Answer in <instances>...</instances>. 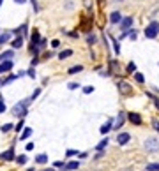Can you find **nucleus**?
<instances>
[{
	"mask_svg": "<svg viewBox=\"0 0 159 171\" xmlns=\"http://www.w3.org/2000/svg\"><path fill=\"white\" fill-rule=\"evenodd\" d=\"M46 171H53V170H46Z\"/></svg>",
	"mask_w": 159,
	"mask_h": 171,
	"instance_id": "obj_45",
	"label": "nucleus"
},
{
	"mask_svg": "<svg viewBox=\"0 0 159 171\" xmlns=\"http://www.w3.org/2000/svg\"><path fill=\"white\" fill-rule=\"evenodd\" d=\"M152 125H154V129L159 133V120H156V118H154V120H152Z\"/></svg>",
	"mask_w": 159,
	"mask_h": 171,
	"instance_id": "obj_32",
	"label": "nucleus"
},
{
	"mask_svg": "<svg viewBox=\"0 0 159 171\" xmlns=\"http://www.w3.org/2000/svg\"><path fill=\"white\" fill-rule=\"evenodd\" d=\"M30 101H32V99H27V101H23V102H18V104L11 110V115H14V116H25V115H27V106L30 104Z\"/></svg>",
	"mask_w": 159,
	"mask_h": 171,
	"instance_id": "obj_1",
	"label": "nucleus"
},
{
	"mask_svg": "<svg viewBox=\"0 0 159 171\" xmlns=\"http://www.w3.org/2000/svg\"><path fill=\"white\" fill-rule=\"evenodd\" d=\"M134 78H136V81H138V83H143V81H145L143 74H140V73H136V74H134Z\"/></svg>",
	"mask_w": 159,
	"mask_h": 171,
	"instance_id": "obj_29",
	"label": "nucleus"
},
{
	"mask_svg": "<svg viewBox=\"0 0 159 171\" xmlns=\"http://www.w3.org/2000/svg\"><path fill=\"white\" fill-rule=\"evenodd\" d=\"M78 87H80L78 83H69V90H76Z\"/></svg>",
	"mask_w": 159,
	"mask_h": 171,
	"instance_id": "obj_34",
	"label": "nucleus"
},
{
	"mask_svg": "<svg viewBox=\"0 0 159 171\" xmlns=\"http://www.w3.org/2000/svg\"><path fill=\"white\" fill-rule=\"evenodd\" d=\"M131 25H133V18H131V16L120 19V28H122L124 32H126V30H129V28H131Z\"/></svg>",
	"mask_w": 159,
	"mask_h": 171,
	"instance_id": "obj_5",
	"label": "nucleus"
},
{
	"mask_svg": "<svg viewBox=\"0 0 159 171\" xmlns=\"http://www.w3.org/2000/svg\"><path fill=\"white\" fill-rule=\"evenodd\" d=\"M39 94H41V90H36V92H34V95H32V99H36Z\"/></svg>",
	"mask_w": 159,
	"mask_h": 171,
	"instance_id": "obj_41",
	"label": "nucleus"
},
{
	"mask_svg": "<svg viewBox=\"0 0 159 171\" xmlns=\"http://www.w3.org/2000/svg\"><path fill=\"white\" fill-rule=\"evenodd\" d=\"M127 116H129V120H131L133 124H136V125L141 124V116H140V113H127Z\"/></svg>",
	"mask_w": 159,
	"mask_h": 171,
	"instance_id": "obj_9",
	"label": "nucleus"
},
{
	"mask_svg": "<svg viewBox=\"0 0 159 171\" xmlns=\"http://www.w3.org/2000/svg\"><path fill=\"white\" fill-rule=\"evenodd\" d=\"M5 111V104H4V101L0 99V113H4Z\"/></svg>",
	"mask_w": 159,
	"mask_h": 171,
	"instance_id": "obj_36",
	"label": "nucleus"
},
{
	"mask_svg": "<svg viewBox=\"0 0 159 171\" xmlns=\"http://www.w3.org/2000/svg\"><path fill=\"white\" fill-rule=\"evenodd\" d=\"M145 148L149 152H158L159 150V139L158 138H147L145 139Z\"/></svg>",
	"mask_w": 159,
	"mask_h": 171,
	"instance_id": "obj_3",
	"label": "nucleus"
},
{
	"mask_svg": "<svg viewBox=\"0 0 159 171\" xmlns=\"http://www.w3.org/2000/svg\"><path fill=\"white\" fill-rule=\"evenodd\" d=\"M108 141H110V139H108V138H106V139H103V141H101L99 145H97V147H96V150H97V152H101V150H103V148H104V147H106V145H108Z\"/></svg>",
	"mask_w": 159,
	"mask_h": 171,
	"instance_id": "obj_20",
	"label": "nucleus"
},
{
	"mask_svg": "<svg viewBox=\"0 0 159 171\" xmlns=\"http://www.w3.org/2000/svg\"><path fill=\"white\" fill-rule=\"evenodd\" d=\"M110 67H111V71H113V73H117V71H119V64H117L115 60H111V62H110Z\"/></svg>",
	"mask_w": 159,
	"mask_h": 171,
	"instance_id": "obj_24",
	"label": "nucleus"
},
{
	"mask_svg": "<svg viewBox=\"0 0 159 171\" xmlns=\"http://www.w3.org/2000/svg\"><path fill=\"white\" fill-rule=\"evenodd\" d=\"M134 71H136V65H134L133 62H129V64H127V73H134Z\"/></svg>",
	"mask_w": 159,
	"mask_h": 171,
	"instance_id": "obj_27",
	"label": "nucleus"
},
{
	"mask_svg": "<svg viewBox=\"0 0 159 171\" xmlns=\"http://www.w3.org/2000/svg\"><path fill=\"white\" fill-rule=\"evenodd\" d=\"M124 120H126V113L120 111V113L117 115V120H115V124H113L111 129H119V127H122V125H124Z\"/></svg>",
	"mask_w": 159,
	"mask_h": 171,
	"instance_id": "obj_6",
	"label": "nucleus"
},
{
	"mask_svg": "<svg viewBox=\"0 0 159 171\" xmlns=\"http://www.w3.org/2000/svg\"><path fill=\"white\" fill-rule=\"evenodd\" d=\"M129 37L133 39V41H134V39L138 37V34H136V30H131V32H129Z\"/></svg>",
	"mask_w": 159,
	"mask_h": 171,
	"instance_id": "obj_33",
	"label": "nucleus"
},
{
	"mask_svg": "<svg viewBox=\"0 0 159 171\" xmlns=\"http://www.w3.org/2000/svg\"><path fill=\"white\" fill-rule=\"evenodd\" d=\"M16 161H18V164H25V162H27V157H25V155H20V157H16Z\"/></svg>",
	"mask_w": 159,
	"mask_h": 171,
	"instance_id": "obj_30",
	"label": "nucleus"
},
{
	"mask_svg": "<svg viewBox=\"0 0 159 171\" xmlns=\"http://www.w3.org/2000/svg\"><path fill=\"white\" fill-rule=\"evenodd\" d=\"M39 41H41V36H39V32L36 30V32L32 34V44H34V46H37V44H39Z\"/></svg>",
	"mask_w": 159,
	"mask_h": 171,
	"instance_id": "obj_16",
	"label": "nucleus"
},
{
	"mask_svg": "<svg viewBox=\"0 0 159 171\" xmlns=\"http://www.w3.org/2000/svg\"><path fill=\"white\" fill-rule=\"evenodd\" d=\"M64 170L76 171V170H78V162H67V164H64Z\"/></svg>",
	"mask_w": 159,
	"mask_h": 171,
	"instance_id": "obj_14",
	"label": "nucleus"
},
{
	"mask_svg": "<svg viewBox=\"0 0 159 171\" xmlns=\"http://www.w3.org/2000/svg\"><path fill=\"white\" fill-rule=\"evenodd\" d=\"M13 69V60H4L0 64V73H9Z\"/></svg>",
	"mask_w": 159,
	"mask_h": 171,
	"instance_id": "obj_7",
	"label": "nucleus"
},
{
	"mask_svg": "<svg viewBox=\"0 0 159 171\" xmlns=\"http://www.w3.org/2000/svg\"><path fill=\"white\" fill-rule=\"evenodd\" d=\"M2 159H4V161H13V159H14V150L9 148L7 152H4L2 153Z\"/></svg>",
	"mask_w": 159,
	"mask_h": 171,
	"instance_id": "obj_10",
	"label": "nucleus"
},
{
	"mask_svg": "<svg viewBox=\"0 0 159 171\" xmlns=\"http://www.w3.org/2000/svg\"><path fill=\"white\" fill-rule=\"evenodd\" d=\"M71 55H73V51H71V50H65V51H62V53L59 55V58L60 60H64V58H69Z\"/></svg>",
	"mask_w": 159,
	"mask_h": 171,
	"instance_id": "obj_18",
	"label": "nucleus"
},
{
	"mask_svg": "<svg viewBox=\"0 0 159 171\" xmlns=\"http://www.w3.org/2000/svg\"><path fill=\"white\" fill-rule=\"evenodd\" d=\"M53 166H55V168H64V162H62V161H57Z\"/></svg>",
	"mask_w": 159,
	"mask_h": 171,
	"instance_id": "obj_37",
	"label": "nucleus"
},
{
	"mask_svg": "<svg viewBox=\"0 0 159 171\" xmlns=\"http://www.w3.org/2000/svg\"><path fill=\"white\" fill-rule=\"evenodd\" d=\"M2 2H4V0H0V5H2Z\"/></svg>",
	"mask_w": 159,
	"mask_h": 171,
	"instance_id": "obj_44",
	"label": "nucleus"
},
{
	"mask_svg": "<svg viewBox=\"0 0 159 171\" xmlns=\"http://www.w3.org/2000/svg\"><path fill=\"white\" fill-rule=\"evenodd\" d=\"M147 171H159V164H149Z\"/></svg>",
	"mask_w": 159,
	"mask_h": 171,
	"instance_id": "obj_25",
	"label": "nucleus"
},
{
	"mask_svg": "<svg viewBox=\"0 0 159 171\" xmlns=\"http://www.w3.org/2000/svg\"><path fill=\"white\" fill-rule=\"evenodd\" d=\"M129 139H131L129 133H119V136H117V143H119V145H126Z\"/></svg>",
	"mask_w": 159,
	"mask_h": 171,
	"instance_id": "obj_8",
	"label": "nucleus"
},
{
	"mask_svg": "<svg viewBox=\"0 0 159 171\" xmlns=\"http://www.w3.org/2000/svg\"><path fill=\"white\" fill-rule=\"evenodd\" d=\"M87 41H88V44H94V42H96V37H94V36H88Z\"/></svg>",
	"mask_w": 159,
	"mask_h": 171,
	"instance_id": "obj_35",
	"label": "nucleus"
},
{
	"mask_svg": "<svg viewBox=\"0 0 159 171\" xmlns=\"http://www.w3.org/2000/svg\"><path fill=\"white\" fill-rule=\"evenodd\" d=\"M30 134H32V129H28V127H27V129L23 131V134H21V141H25V139H27Z\"/></svg>",
	"mask_w": 159,
	"mask_h": 171,
	"instance_id": "obj_22",
	"label": "nucleus"
},
{
	"mask_svg": "<svg viewBox=\"0 0 159 171\" xmlns=\"http://www.w3.org/2000/svg\"><path fill=\"white\" fill-rule=\"evenodd\" d=\"M117 88H119V92L122 95H131L133 94V87H131L127 81H119V83H117Z\"/></svg>",
	"mask_w": 159,
	"mask_h": 171,
	"instance_id": "obj_4",
	"label": "nucleus"
},
{
	"mask_svg": "<svg viewBox=\"0 0 159 171\" xmlns=\"http://www.w3.org/2000/svg\"><path fill=\"white\" fill-rule=\"evenodd\" d=\"M13 55H14V53H13V50H9V51H4V53L0 55V62H4V60H11V58H13Z\"/></svg>",
	"mask_w": 159,
	"mask_h": 171,
	"instance_id": "obj_12",
	"label": "nucleus"
},
{
	"mask_svg": "<svg viewBox=\"0 0 159 171\" xmlns=\"http://www.w3.org/2000/svg\"><path fill=\"white\" fill-rule=\"evenodd\" d=\"M21 46H23V37L18 36V37L13 41V48H21Z\"/></svg>",
	"mask_w": 159,
	"mask_h": 171,
	"instance_id": "obj_17",
	"label": "nucleus"
},
{
	"mask_svg": "<svg viewBox=\"0 0 159 171\" xmlns=\"http://www.w3.org/2000/svg\"><path fill=\"white\" fill-rule=\"evenodd\" d=\"M32 5H34V11H37L39 7H37V0H32Z\"/></svg>",
	"mask_w": 159,
	"mask_h": 171,
	"instance_id": "obj_40",
	"label": "nucleus"
},
{
	"mask_svg": "<svg viewBox=\"0 0 159 171\" xmlns=\"http://www.w3.org/2000/svg\"><path fill=\"white\" fill-rule=\"evenodd\" d=\"M0 83H2V81H0Z\"/></svg>",
	"mask_w": 159,
	"mask_h": 171,
	"instance_id": "obj_46",
	"label": "nucleus"
},
{
	"mask_svg": "<svg viewBox=\"0 0 159 171\" xmlns=\"http://www.w3.org/2000/svg\"><path fill=\"white\" fill-rule=\"evenodd\" d=\"M9 39H11V34H9V32H7V34H2V36H0V44H4V42H7Z\"/></svg>",
	"mask_w": 159,
	"mask_h": 171,
	"instance_id": "obj_23",
	"label": "nucleus"
},
{
	"mask_svg": "<svg viewBox=\"0 0 159 171\" xmlns=\"http://www.w3.org/2000/svg\"><path fill=\"white\" fill-rule=\"evenodd\" d=\"M21 127H23V120H20V124H18L14 129H16V131H21Z\"/></svg>",
	"mask_w": 159,
	"mask_h": 171,
	"instance_id": "obj_39",
	"label": "nucleus"
},
{
	"mask_svg": "<svg viewBox=\"0 0 159 171\" xmlns=\"http://www.w3.org/2000/svg\"><path fill=\"white\" fill-rule=\"evenodd\" d=\"M36 162H37V164H46V162H48V155H46V153L36 155Z\"/></svg>",
	"mask_w": 159,
	"mask_h": 171,
	"instance_id": "obj_11",
	"label": "nucleus"
},
{
	"mask_svg": "<svg viewBox=\"0 0 159 171\" xmlns=\"http://www.w3.org/2000/svg\"><path fill=\"white\" fill-rule=\"evenodd\" d=\"M51 46H53V48H59V46H60V42L57 41V39H55V41H51Z\"/></svg>",
	"mask_w": 159,
	"mask_h": 171,
	"instance_id": "obj_38",
	"label": "nucleus"
},
{
	"mask_svg": "<svg viewBox=\"0 0 159 171\" xmlns=\"http://www.w3.org/2000/svg\"><path fill=\"white\" fill-rule=\"evenodd\" d=\"M13 129V124H4L2 125V133H7V131H11Z\"/></svg>",
	"mask_w": 159,
	"mask_h": 171,
	"instance_id": "obj_28",
	"label": "nucleus"
},
{
	"mask_svg": "<svg viewBox=\"0 0 159 171\" xmlns=\"http://www.w3.org/2000/svg\"><path fill=\"white\" fill-rule=\"evenodd\" d=\"M80 71H83V67H81V65H74V67H71L67 73H69V74H76V73H80Z\"/></svg>",
	"mask_w": 159,
	"mask_h": 171,
	"instance_id": "obj_19",
	"label": "nucleus"
},
{
	"mask_svg": "<svg viewBox=\"0 0 159 171\" xmlns=\"http://www.w3.org/2000/svg\"><path fill=\"white\" fill-rule=\"evenodd\" d=\"M111 127H113V122H111V120H108V122H106V124H104V125L101 127V133L106 134L108 131H111Z\"/></svg>",
	"mask_w": 159,
	"mask_h": 171,
	"instance_id": "obj_13",
	"label": "nucleus"
},
{
	"mask_svg": "<svg viewBox=\"0 0 159 171\" xmlns=\"http://www.w3.org/2000/svg\"><path fill=\"white\" fill-rule=\"evenodd\" d=\"M111 42H113V48H115V53L119 55V53H120V46H119V42H117V41H115L113 37H111Z\"/></svg>",
	"mask_w": 159,
	"mask_h": 171,
	"instance_id": "obj_26",
	"label": "nucleus"
},
{
	"mask_svg": "<svg viewBox=\"0 0 159 171\" xmlns=\"http://www.w3.org/2000/svg\"><path fill=\"white\" fill-rule=\"evenodd\" d=\"M120 19H122V16H120V13H111V16H110V21L111 23H120Z\"/></svg>",
	"mask_w": 159,
	"mask_h": 171,
	"instance_id": "obj_15",
	"label": "nucleus"
},
{
	"mask_svg": "<svg viewBox=\"0 0 159 171\" xmlns=\"http://www.w3.org/2000/svg\"><path fill=\"white\" fill-rule=\"evenodd\" d=\"M147 95H149V99H152L154 106H156V108L159 110V99H158V97H156V95H152V94H149V92H147Z\"/></svg>",
	"mask_w": 159,
	"mask_h": 171,
	"instance_id": "obj_21",
	"label": "nucleus"
},
{
	"mask_svg": "<svg viewBox=\"0 0 159 171\" xmlns=\"http://www.w3.org/2000/svg\"><path fill=\"white\" fill-rule=\"evenodd\" d=\"M158 34H159V23L158 21H152V23L145 28V36L149 39H154V37H158Z\"/></svg>",
	"mask_w": 159,
	"mask_h": 171,
	"instance_id": "obj_2",
	"label": "nucleus"
},
{
	"mask_svg": "<svg viewBox=\"0 0 159 171\" xmlns=\"http://www.w3.org/2000/svg\"><path fill=\"white\" fill-rule=\"evenodd\" d=\"M90 5H92V4H90V0H85V7H88V9H90Z\"/></svg>",
	"mask_w": 159,
	"mask_h": 171,
	"instance_id": "obj_42",
	"label": "nucleus"
},
{
	"mask_svg": "<svg viewBox=\"0 0 159 171\" xmlns=\"http://www.w3.org/2000/svg\"><path fill=\"white\" fill-rule=\"evenodd\" d=\"M83 92H85V94H92V92H94V87H85Z\"/></svg>",
	"mask_w": 159,
	"mask_h": 171,
	"instance_id": "obj_31",
	"label": "nucleus"
},
{
	"mask_svg": "<svg viewBox=\"0 0 159 171\" xmlns=\"http://www.w3.org/2000/svg\"><path fill=\"white\" fill-rule=\"evenodd\" d=\"M16 4H25V0H14Z\"/></svg>",
	"mask_w": 159,
	"mask_h": 171,
	"instance_id": "obj_43",
	"label": "nucleus"
}]
</instances>
